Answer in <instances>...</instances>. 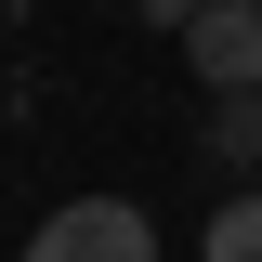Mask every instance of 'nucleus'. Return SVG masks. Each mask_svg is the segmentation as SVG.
Wrapping results in <instances>:
<instances>
[{
	"label": "nucleus",
	"mask_w": 262,
	"mask_h": 262,
	"mask_svg": "<svg viewBox=\"0 0 262 262\" xmlns=\"http://www.w3.org/2000/svg\"><path fill=\"white\" fill-rule=\"evenodd\" d=\"M210 144H223V158H262V92H223V118H210Z\"/></svg>",
	"instance_id": "20e7f679"
},
{
	"label": "nucleus",
	"mask_w": 262,
	"mask_h": 262,
	"mask_svg": "<svg viewBox=\"0 0 262 262\" xmlns=\"http://www.w3.org/2000/svg\"><path fill=\"white\" fill-rule=\"evenodd\" d=\"M13 262H158V236H144V210H131V196H66Z\"/></svg>",
	"instance_id": "f257e3e1"
},
{
	"label": "nucleus",
	"mask_w": 262,
	"mask_h": 262,
	"mask_svg": "<svg viewBox=\"0 0 262 262\" xmlns=\"http://www.w3.org/2000/svg\"><path fill=\"white\" fill-rule=\"evenodd\" d=\"M184 53L210 92H262V0H196L184 13Z\"/></svg>",
	"instance_id": "f03ea898"
},
{
	"label": "nucleus",
	"mask_w": 262,
	"mask_h": 262,
	"mask_svg": "<svg viewBox=\"0 0 262 262\" xmlns=\"http://www.w3.org/2000/svg\"><path fill=\"white\" fill-rule=\"evenodd\" d=\"M196 262H262V184L210 210V236H196Z\"/></svg>",
	"instance_id": "7ed1b4c3"
}]
</instances>
